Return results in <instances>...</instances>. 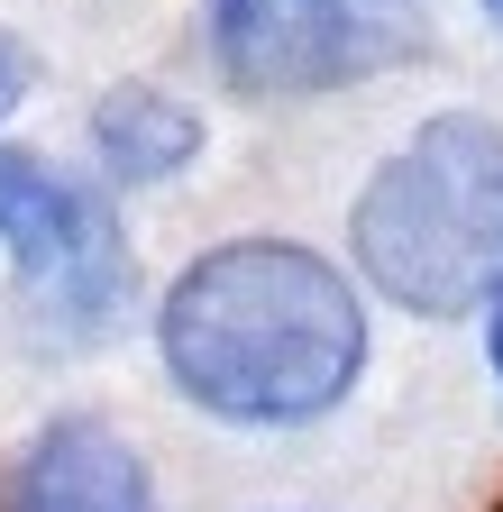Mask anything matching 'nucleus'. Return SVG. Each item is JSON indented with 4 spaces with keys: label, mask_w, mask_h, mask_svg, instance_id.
I'll return each instance as SVG.
<instances>
[{
    "label": "nucleus",
    "mask_w": 503,
    "mask_h": 512,
    "mask_svg": "<svg viewBox=\"0 0 503 512\" xmlns=\"http://www.w3.org/2000/svg\"><path fill=\"white\" fill-rule=\"evenodd\" d=\"M357 275L412 320H476L503 293V128L439 110L366 174L348 211Z\"/></svg>",
    "instance_id": "obj_2"
},
{
    "label": "nucleus",
    "mask_w": 503,
    "mask_h": 512,
    "mask_svg": "<svg viewBox=\"0 0 503 512\" xmlns=\"http://www.w3.org/2000/svg\"><path fill=\"white\" fill-rule=\"evenodd\" d=\"M10 512H165L156 503V476L129 439L92 412H65L46 421L19 467H10Z\"/></svg>",
    "instance_id": "obj_5"
},
{
    "label": "nucleus",
    "mask_w": 503,
    "mask_h": 512,
    "mask_svg": "<svg viewBox=\"0 0 503 512\" xmlns=\"http://www.w3.org/2000/svg\"><path fill=\"white\" fill-rule=\"evenodd\" d=\"M28 92H37V55H28V37H10V28H0V119H10Z\"/></svg>",
    "instance_id": "obj_7"
},
{
    "label": "nucleus",
    "mask_w": 503,
    "mask_h": 512,
    "mask_svg": "<svg viewBox=\"0 0 503 512\" xmlns=\"http://www.w3.org/2000/svg\"><path fill=\"white\" fill-rule=\"evenodd\" d=\"M421 0H211V64L247 101H311L412 64Z\"/></svg>",
    "instance_id": "obj_4"
},
{
    "label": "nucleus",
    "mask_w": 503,
    "mask_h": 512,
    "mask_svg": "<svg viewBox=\"0 0 503 512\" xmlns=\"http://www.w3.org/2000/svg\"><path fill=\"white\" fill-rule=\"evenodd\" d=\"M156 357L202 421L302 430L366 375V302L302 238H220L165 284Z\"/></svg>",
    "instance_id": "obj_1"
},
{
    "label": "nucleus",
    "mask_w": 503,
    "mask_h": 512,
    "mask_svg": "<svg viewBox=\"0 0 503 512\" xmlns=\"http://www.w3.org/2000/svg\"><path fill=\"white\" fill-rule=\"evenodd\" d=\"M476 10H485V19H494V28H503V0H476Z\"/></svg>",
    "instance_id": "obj_9"
},
{
    "label": "nucleus",
    "mask_w": 503,
    "mask_h": 512,
    "mask_svg": "<svg viewBox=\"0 0 503 512\" xmlns=\"http://www.w3.org/2000/svg\"><path fill=\"white\" fill-rule=\"evenodd\" d=\"M92 147L119 192H156L202 156V110L174 101L165 83H110L92 101Z\"/></svg>",
    "instance_id": "obj_6"
},
{
    "label": "nucleus",
    "mask_w": 503,
    "mask_h": 512,
    "mask_svg": "<svg viewBox=\"0 0 503 512\" xmlns=\"http://www.w3.org/2000/svg\"><path fill=\"white\" fill-rule=\"evenodd\" d=\"M476 320H485V366H494V384H503V293H494Z\"/></svg>",
    "instance_id": "obj_8"
},
{
    "label": "nucleus",
    "mask_w": 503,
    "mask_h": 512,
    "mask_svg": "<svg viewBox=\"0 0 503 512\" xmlns=\"http://www.w3.org/2000/svg\"><path fill=\"white\" fill-rule=\"evenodd\" d=\"M0 247L19 266L28 339L55 348V357L101 348L138 302V256H129L119 211L28 147H0Z\"/></svg>",
    "instance_id": "obj_3"
}]
</instances>
